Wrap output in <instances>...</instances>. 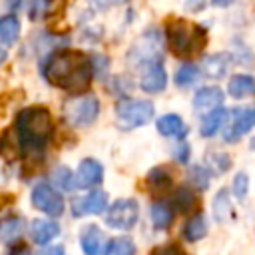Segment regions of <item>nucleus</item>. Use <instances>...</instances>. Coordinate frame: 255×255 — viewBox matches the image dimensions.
I'll return each mask as SVG.
<instances>
[{
  "label": "nucleus",
  "mask_w": 255,
  "mask_h": 255,
  "mask_svg": "<svg viewBox=\"0 0 255 255\" xmlns=\"http://www.w3.org/2000/svg\"><path fill=\"white\" fill-rule=\"evenodd\" d=\"M42 74L48 84L80 96L90 88L94 62L78 50H56L46 58Z\"/></svg>",
  "instance_id": "f257e3e1"
},
{
  "label": "nucleus",
  "mask_w": 255,
  "mask_h": 255,
  "mask_svg": "<svg viewBox=\"0 0 255 255\" xmlns=\"http://www.w3.org/2000/svg\"><path fill=\"white\" fill-rule=\"evenodd\" d=\"M16 133L20 145L28 153H42L54 133L52 114L44 106H30L16 116Z\"/></svg>",
  "instance_id": "f03ea898"
},
{
  "label": "nucleus",
  "mask_w": 255,
  "mask_h": 255,
  "mask_svg": "<svg viewBox=\"0 0 255 255\" xmlns=\"http://www.w3.org/2000/svg\"><path fill=\"white\" fill-rule=\"evenodd\" d=\"M165 38H167L169 50L179 58L199 52L205 46V40H207L205 30L201 26H197L193 22H187V20H181V18H175V20L167 22Z\"/></svg>",
  "instance_id": "7ed1b4c3"
},
{
  "label": "nucleus",
  "mask_w": 255,
  "mask_h": 255,
  "mask_svg": "<svg viewBox=\"0 0 255 255\" xmlns=\"http://www.w3.org/2000/svg\"><path fill=\"white\" fill-rule=\"evenodd\" d=\"M153 114L155 110L147 100H124L116 106V118L122 129L141 128L153 120Z\"/></svg>",
  "instance_id": "20e7f679"
},
{
  "label": "nucleus",
  "mask_w": 255,
  "mask_h": 255,
  "mask_svg": "<svg viewBox=\"0 0 255 255\" xmlns=\"http://www.w3.org/2000/svg\"><path fill=\"white\" fill-rule=\"evenodd\" d=\"M100 114V102L92 94H82L64 104V118L74 128H86L96 122Z\"/></svg>",
  "instance_id": "39448f33"
},
{
  "label": "nucleus",
  "mask_w": 255,
  "mask_h": 255,
  "mask_svg": "<svg viewBox=\"0 0 255 255\" xmlns=\"http://www.w3.org/2000/svg\"><path fill=\"white\" fill-rule=\"evenodd\" d=\"M137 217H139V205L135 199H129V197H124V199H118L106 213V223L114 229H120V231H129L135 227L137 223Z\"/></svg>",
  "instance_id": "423d86ee"
},
{
  "label": "nucleus",
  "mask_w": 255,
  "mask_h": 255,
  "mask_svg": "<svg viewBox=\"0 0 255 255\" xmlns=\"http://www.w3.org/2000/svg\"><path fill=\"white\" fill-rule=\"evenodd\" d=\"M32 205L36 209H40L42 213L46 215H52V217H58L64 213V197L60 195L58 189H54L52 185L48 183H38L34 189H32Z\"/></svg>",
  "instance_id": "0eeeda50"
},
{
  "label": "nucleus",
  "mask_w": 255,
  "mask_h": 255,
  "mask_svg": "<svg viewBox=\"0 0 255 255\" xmlns=\"http://www.w3.org/2000/svg\"><path fill=\"white\" fill-rule=\"evenodd\" d=\"M255 128V108H241V110H235L231 114V120H229V126L225 128V141L231 143V141H237L241 139V135H245L247 131H251Z\"/></svg>",
  "instance_id": "6e6552de"
},
{
  "label": "nucleus",
  "mask_w": 255,
  "mask_h": 255,
  "mask_svg": "<svg viewBox=\"0 0 255 255\" xmlns=\"http://www.w3.org/2000/svg\"><path fill=\"white\" fill-rule=\"evenodd\" d=\"M139 86L147 94L163 92V88L167 86V74H165V68H163L161 60L149 62V64L143 66V72H141V78H139Z\"/></svg>",
  "instance_id": "1a4fd4ad"
},
{
  "label": "nucleus",
  "mask_w": 255,
  "mask_h": 255,
  "mask_svg": "<svg viewBox=\"0 0 255 255\" xmlns=\"http://www.w3.org/2000/svg\"><path fill=\"white\" fill-rule=\"evenodd\" d=\"M104 179V167L98 159H84L80 165H78V171H76V187H82V189H90V187H98Z\"/></svg>",
  "instance_id": "9d476101"
},
{
  "label": "nucleus",
  "mask_w": 255,
  "mask_h": 255,
  "mask_svg": "<svg viewBox=\"0 0 255 255\" xmlns=\"http://www.w3.org/2000/svg\"><path fill=\"white\" fill-rule=\"evenodd\" d=\"M106 207H108V193L102 189H94L88 195L76 199L74 213H76V217H82L88 213H104Z\"/></svg>",
  "instance_id": "9b49d317"
},
{
  "label": "nucleus",
  "mask_w": 255,
  "mask_h": 255,
  "mask_svg": "<svg viewBox=\"0 0 255 255\" xmlns=\"http://www.w3.org/2000/svg\"><path fill=\"white\" fill-rule=\"evenodd\" d=\"M80 245H82V251L84 255H102L106 249V239H104V233L100 231L98 225H86L82 229V235H80Z\"/></svg>",
  "instance_id": "f8f14e48"
},
{
  "label": "nucleus",
  "mask_w": 255,
  "mask_h": 255,
  "mask_svg": "<svg viewBox=\"0 0 255 255\" xmlns=\"http://www.w3.org/2000/svg\"><path fill=\"white\" fill-rule=\"evenodd\" d=\"M155 126H157V131L161 135H165V137L183 139L187 135V126H185V122L177 114H165V116H161L155 122Z\"/></svg>",
  "instance_id": "ddd939ff"
},
{
  "label": "nucleus",
  "mask_w": 255,
  "mask_h": 255,
  "mask_svg": "<svg viewBox=\"0 0 255 255\" xmlns=\"http://www.w3.org/2000/svg\"><path fill=\"white\" fill-rule=\"evenodd\" d=\"M223 104V92L215 86H207V88H201L195 96H193V108L197 112H205V110H215V108H221Z\"/></svg>",
  "instance_id": "4468645a"
},
{
  "label": "nucleus",
  "mask_w": 255,
  "mask_h": 255,
  "mask_svg": "<svg viewBox=\"0 0 255 255\" xmlns=\"http://www.w3.org/2000/svg\"><path fill=\"white\" fill-rule=\"evenodd\" d=\"M24 229H26V221L22 217H18V215L2 219L0 221V243L14 245L24 235Z\"/></svg>",
  "instance_id": "2eb2a0df"
},
{
  "label": "nucleus",
  "mask_w": 255,
  "mask_h": 255,
  "mask_svg": "<svg viewBox=\"0 0 255 255\" xmlns=\"http://www.w3.org/2000/svg\"><path fill=\"white\" fill-rule=\"evenodd\" d=\"M58 233H60V225L50 219H34L30 225V235H32L34 243H38V245H46Z\"/></svg>",
  "instance_id": "dca6fc26"
},
{
  "label": "nucleus",
  "mask_w": 255,
  "mask_h": 255,
  "mask_svg": "<svg viewBox=\"0 0 255 255\" xmlns=\"http://www.w3.org/2000/svg\"><path fill=\"white\" fill-rule=\"evenodd\" d=\"M145 179H147V187H149V191L155 193V195L165 193V191L171 187V183H173L171 173H169L167 167H163V165H155V167H151Z\"/></svg>",
  "instance_id": "f3484780"
},
{
  "label": "nucleus",
  "mask_w": 255,
  "mask_h": 255,
  "mask_svg": "<svg viewBox=\"0 0 255 255\" xmlns=\"http://www.w3.org/2000/svg\"><path fill=\"white\" fill-rule=\"evenodd\" d=\"M227 92L231 98H237V100L247 98V96L255 94V78L247 76V74H235L229 78Z\"/></svg>",
  "instance_id": "a211bd4d"
},
{
  "label": "nucleus",
  "mask_w": 255,
  "mask_h": 255,
  "mask_svg": "<svg viewBox=\"0 0 255 255\" xmlns=\"http://www.w3.org/2000/svg\"><path fill=\"white\" fill-rule=\"evenodd\" d=\"M229 66H231V56L229 54H211V56H207L203 60V72H205V76L207 78H215V80L223 78L227 74Z\"/></svg>",
  "instance_id": "6ab92c4d"
},
{
  "label": "nucleus",
  "mask_w": 255,
  "mask_h": 255,
  "mask_svg": "<svg viewBox=\"0 0 255 255\" xmlns=\"http://www.w3.org/2000/svg\"><path fill=\"white\" fill-rule=\"evenodd\" d=\"M225 118H227V112H225L223 108H215V110L207 112V114L201 118V122H199V133H201L203 137L215 135V131L225 124Z\"/></svg>",
  "instance_id": "aec40b11"
},
{
  "label": "nucleus",
  "mask_w": 255,
  "mask_h": 255,
  "mask_svg": "<svg viewBox=\"0 0 255 255\" xmlns=\"http://www.w3.org/2000/svg\"><path fill=\"white\" fill-rule=\"evenodd\" d=\"M203 167L209 171V175H223L231 167V157L225 151H207L203 157Z\"/></svg>",
  "instance_id": "412c9836"
},
{
  "label": "nucleus",
  "mask_w": 255,
  "mask_h": 255,
  "mask_svg": "<svg viewBox=\"0 0 255 255\" xmlns=\"http://www.w3.org/2000/svg\"><path fill=\"white\" fill-rule=\"evenodd\" d=\"M20 36V22L16 16L8 14L0 18V46H12L16 44Z\"/></svg>",
  "instance_id": "4be33fe9"
},
{
  "label": "nucleus",
  "mask_w": 255,
  "mask_h": 255,
  "mask_svg": "<svg viewBox=\"0 0 255 255\" xmlns=\"http://www.w3.org/2000/svg\"><path fill=\"white\" fill-rule=\"evenodd\" d=\"M205 233H207V221H205V217L201 215V213H193L189 219H187V223H185V227H183V237H185V241H199V239H203L205 237Z\"/></svg>",
  "instance_id": "5701e85b"
},
{
  "label": "nucleus",
  "mask_w": 255,
  "mask_h": 255,
  "mask_svg": "<svg viewBox=\"0 0 255 255\" xmlns=\"http://www.w3.org/2000/svg\"><path fill=\"white\" fill-rule=\"evenodd\" d=\"M171 203H173V207H175L179 213H191V211H195V207H197V195H195L193 189H189V187H179V189L173 193Z\"/></svg>",
  "instance_id": "b1692460"
},
{
  "label": "nucleus",
  "mask_w": 255,
  "mask_h": 255,
  "mask_svg": "<svg viewBox=\"0 0 255 255\" xmlns=\"http://www.w3.org/2000/svg\"><path fill=\"white\" fill-rule=\"evenodd\" d=\"M233 213L231 207V199H229V191L227 189H219L213 197V217L217 223H225Z\"/></svg>",
  "instance_id": "393cba45"
},
{
  "label": "nucleus",
  "mask_w": 255,
  "mask_h": 255,
  "mask_svg": "<svg viewBox=\"0 0 255 255\" xmlns=\"http://www.w3.org/2000/svg\"><path fill=\"white\" fill-rule=\"evenodd\" d=\"M149 219L155 229H167L173 221V209L167 203H153L149 207Z\"/></svg>",
  "instance_id": "a878e982"
},
{
  "label": "nucleus",
  "mask_w": 255,
  "mask_h": 255,
  "mask_svg": "<svg viewBox=\"0 0 255 255\" xmlns=\"http://www.w3.org/2000/svg\"><path fill=\"white\" fill-rule=\"evenodd\" d=\"M104 255H135V245L129 237H116L106 245Z\"/></svg>",
  "instance_id": "bb28decb"
},
{
  "label": "nucleus",
  "mask_w": 255,
  "mask_h": 255,
  "mask_svg": "<svg viewBox=\"0 0 255 255\" xmlns=\"http://www.w3.org/2000/svg\"><path fill=\"white\" fill-rule=\"evenodd\" d=\"M52 181L56 183L58 189H64V191H72L76 187V175H72V171L66 165H60L52 171Z\"/></svg>",
  "instance_id": "cd10ccee"
},
{
  "label": "nucleus",
  "mask_w": 255,
  "mask_h": 255,
  "mask_svg": "<svg viewBox=\"0 0 255 255\" xmlns=\"http://www.w3.org/2000/svg\"><path fill=\"white\" fill-rule=\"evenodd\" d=\"M199 78V68L195 64H183L177 72H175V84L179 88H185V86H191L195 84V80Z\"/></svg>",
  "instance_id": "c85d7f7f"
},
{
  "label": "nucleus",
  "mask_w": 255,
  "mask_h": 255,
  "mask_svg": "<svg viewBox=\"0 0 255 255\" xmlns=\"http://www.w3.org/2000/svg\"><path fill=\"white\" fill-rule=\"evenodd\" d=\"M189 179H191V183H195L197 187H201V189H205L207 187V183H209V171L201 165H193L191 169H189Z\"/></svg>",
  "instance_id": "c756f323"
},
{
  "label": "nucleus",
  "mask_w": 255,
  "mask_h": 255,
  "mask_svg": "<svg viewBox=\"0 0 255 255\" xmlns=\"http://www.w3.org/2000/svg\"><path fill=\"white\" fill-rule=\"evenodd\" d=\"M231 189H233V193H235L239 199H243V197L247 195V189H249V177H247V173H243V171L235 173L233 183H231Z\"/></svg>",
  "instance_id": "7c9ffc66"
},
{
  "label": "nucleus",
  "mask_w": 255,
  "mask_h": 255,
  "mask_svg": "<svg viewBox=\"0 0 255 255\" xmlns=\"http://www.w3.org/2000/svg\"><path fill=\"white\" fill-rule=\"evenodd\" d=\"M48 4H50V0H32V4H30V18L32 20L44 18V14L48 12Z\"/></svg>",
  "instance_id": "2f4dec72"
},
{
  "label": "nucleus",
  "mask_w": 255,
  "mask_h": 255,
  "mask_svg": "<svg viewBox=\"0 0 255 255\" xmlns=\"http://www.w3.org/2000/svg\"><path fill=\"white\" fill-rule=\"evenodd\" d=\"M149 255H185L177 245H159Z\"/></svg>",
  "instance_id": "473e14b6"
},
{
  "label": "nucleus",
  "mask_w": 255,
  "mask_h": 255,
  "mask_svg": "<svg viewBox=\"0 0 255 255\" xmlns=\"http://www.w3.org/2000/svg\"><path fill=\"white\" fill-rule=\"evenodd\" d=\"M173 157L179 161V163H187V159H189V145L187 143H177L175 145V149H173Z\"/></svg>",
  "instance_id": "72a5a7b5"
},
{
  "label": "nucleus",
  "mask_w": 255,
  "mask_h": 255,
  "mask_svg": "<svg viewBox=\"0 0 255 255\" xmlns=\"http://www.w3.org/2000/svg\"><path fill=\"white\" fill-rule=\"evenodd\" d=\"M4 255H32V253H30V249H28L26 245H22V243H14V245L8 247V251H6Z\"/></svg>",
  "instance_id": "f704fd0d"
},
{
  "label": "nucleus",
  "mask_w": 255,
  "mask_h": 255,
  "mask_svg": "<svg viewBox=\"0 0 255 255\" xmlns=\"http://www.w3.org/2000/svg\"><path fill=\"white\" fill-rule=\"evenodd\" d=\"M38 255H64V247L62 245H50L38 251Z\"/></svg>",
  "instance_id": "c9c22d12"
},
{
  "label": "nucleus",
  "mask_w": 255,
  "mask_h": 255,
  "mask_svg": "<svg viewBox=\"0 0 255 255\" xmlns=\"http://www.w3.org/2000/svg\"><path fill=\"white\" fill-rule=\"evenodd\" d=\"M92 6H96V8H100V10H104V8H108V6H112V4H120V2H126V0H88Z\"/></svg>",
  "instance_id": "e433bc0d"
},
{
  "label": "nucleus",
  "mask_w": 255,
  "mask_h": 255,
  "mask_svg": "<svg viewBox=\"0 0 255 255\" xmlns=\"http://www.w3.org/2000/svg\"><path fill=\"white\" fill-rule=\"evenodd\" d=\"M213 2V6H219V8H225V6H229L231 2H235V0H211Z\"/></svg>",
  "instance_id": "4c0bfd02"
},
{
  "label": "nucleus",
  "mask_w": 255,
  "mask_h": 255,
  "mask_svg": "<svg viewBox=\"0 0 255 255\" xmlns=\"http://www.w3.org/2000/svg\"><path fill=\"white\" fill-rule=\"evenodd\" d=\"M251 147H253V149H255V137H253V139H251Z\"/></svg>",
  "instance_id": "58836bf2"
}]
</instances>
